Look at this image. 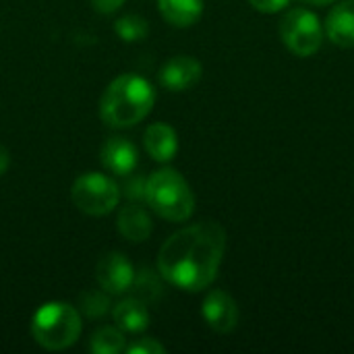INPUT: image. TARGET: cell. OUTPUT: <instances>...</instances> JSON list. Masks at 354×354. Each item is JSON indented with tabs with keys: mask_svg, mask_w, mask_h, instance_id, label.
<instances>
[{
	"mask_svg": "<svg viewBox=\"0 0 354 354\" xmlns=\"http://www.w3.org/2000/svg\"><path fill=\"white\" fill-rule=\"evenodd\" d=\"M201 315L205 324L218 334H230L239 326V305L226 290H209L201 305Z\"/></svg>",
	"mask_w": 354,
	"mask_h": 354,
	"instance_id": "obj_7",
	"label": "cell"
},
{
	"mask_svg": "<svg viewBox=\"0 0 354 354\" xmlns=\"http://www.w3.org/2000/svg\"><path fill=\"white\" fill-rule=\"evenodd\" d=\"M89 348L93 354H118L127 351V338L120 328H102L91 336Z\"/></svg>",
	"mask_w": 354,
	"mask_h": 354,
	"instance_id": "obj_16",
	"label": "cell"
},
{
	"mask_svg": "<svg viewBox=\"0 0 354 354\" xmlns=\"http://www.w3.org/2000/svg\"><path fill=\"white\" fill-rule=\"evenodd\" d=\"M156 104L153 85L141 75H120L100 97V118L112 129H129L141 122Z\"/></svg>",
	"mask_w": 354,
	"mask_h": 354,
	"instance_id": "obj_2",
	"label": "cell"
},
{
	"mask_svg": "<svg viewBox=\"0 0 354 354\" xmlns=\"http://www.w3.org/2000/svg\"><path fill=\"white\" fill-rule=\"evenodd\" d=\"M112 317L116 322V328H120L122 332H131V334H139L149 326L147 303L141 301L139 297H131V299L116 303Z\"/></svg>",
	"mask_w": 354,
	"mask_h": 354,
	"instance_id": "obj_14",
	"label": "cell"
},
{
	"mask_svg": "<svg viewBox=\"0 0 354 354\" xmlns=\"http://www.w3.org/2000/svg\"><path fill=\"white\" fill-rule=\"evenodd\" d=\"M81 330H83L81 313L73 305L60 301L41 305L31 319L33 340L41 348L52 353L71 348L79 340Z\"/></svg>",
	"mask_w": 354,
	"mask_h": 354,
	"instance_id": "obj_4",
	"label": "cell"
},
{
	"mask_svg": "<svg viewBox=\"0 0 354 354\" xmlns=\"http://www.w3.org/2000/svg\"><path fill=\"white\" fill-rule=\"evenodd\" d=\"M127 353L129 354H164L166 348L153 340V338H139L137 342H133L131 346H127Z\"/></svg>",
	"mask_w": 354,
	"mask_h": 354,
	"instance_id": "obj_20",
	"label": "cell"
},
{
	"mask_svg": "<svg viewBox=\"0 0 354 354\" xmlns=\"http://www.w3.org/2000/svg\"><path fill=\"white\" fill-rule=\"evenodd\" d=\"M145 201L168 222H187L195 212L193 189L174 168H160L147 178Z\"/></svg>",
	"mask_w": 354,
	"mask_h": 354,
	"instance_id": "obj_3",
	"label": "cell"
},
{
	"mask_svg": "<svg viewBox=\"0 0 354 354\" xmlns=\"http://www.w3.org/2000/svg\"><path fill=\"white\" fill-rule=\"evenodd\" d=\"M324 25L319 17L303 6L290 8L280 21L282 44L299 58H309L317 54L324 46Z\"/></svg>",
	"mask_w": 354,
	"mask_h": 354,
	"instance_id": "obj_5",
	"label": "cell"
},
{
	"mask_svg": "<svg viewBox=\"0 0 354 354\" xmlns=\"http://www.w3.org/2000/svg\"><path fill=\"white\" fill-rule=\"evenodd\" d=\"M71 197L79 212L87 216H106L116 209L120 187L106 174L87 172L73 183Z\"/></svg>",
	"mask_w": 354,
	"mask_h": 354,
	"instance_id": "obj_6",
	"label": "cell"
},
{
	"mask_svg": "<svg viewBox=\"0 0 354 354\" xmlns=\"http://www.w3.org/2000/svg\"><path fill=\"white\" fill-rule=\"evenodd\" d=\"M143 143L156 162H170L178 151V135L166 122H153L145 129Z\"/></svg>",
	"mask_w": 354,
	"mask_h": 354,
	"instance_id": "obj_12",
	"label": "cell"
},
{
	"mask_svg": "<svg viewBox=\"0 0 354 354\" xmlns=\"http://www.w3.org/2000/svg\"><path fill=\"white\" fill-rule=\"evenodd\" d=\"M91 4H93V8H95L97 12H102V15H112V12H116V10L124 4V0H91Z\"/></svg>",
	"mask_w": 354,
	"mask_h": 354,
	"instance_id": "obj_23",
	"label": "cell"
},
{
	"mask_svg": "<svg viewBox=\"0 0 354 354\" xmlns=\"http://www.w3.org/2000/svg\"><path fill=\"white\" fill-rule=\"evenodd\" d=\"M97 284L108 295H122L133 286L135 280V268L133 263L118 251L106 253L97 261Z\"/></svg>",
	"mask_w": 354,
	"mask_h": 354,
	"instance_id": "obj_8",
	"label": "cell"
},
{
	"mask_svg": "<svg viewBox=\"0 0 354 354\" xmlns=\"http://www.w3.org/2000/svg\"><path fill=\"white\" fill-rule=\"evenodd\" d=\"M133 286L137 288L139 299L145 301V303H151V301L160 299V295H162V284H160V280L156 278V274H151V272H147V270H143L141 276H135Z\"/></svg>",
	"mask_w": 354,
	"mask_h": 354,
	"instance_id": "obj_19",
	"label": "cell"
},
{
	"mask_svg": "<svg viewBox=\"0 0 354 354\" xmlns=\"http://www.w3.org/2000/svg\"><path fill=\"white\" fill-rule=\"evenodd\" d=\"M102 164L106 170L118 174V176H129L139 162V151L133 141L127 137H110L104 141L102 151H100Z\"/></svg>",
	"mask_w": 354,
	"mask_h": 354,
	"instance_id": "obj_10",
	"label": "cell"
},
{
	"mask_svg": "<svg viewBox=\"0 0 354 354\" xmlns=\"http://www.w3.org/2000/svg\"><path fill=\"white\" fill-rule=\"evenodd\" d=\"M145 178L143 176H137L135 180H129L127 187H124V195L129 199H135V201H141L145 199Z\"/></svg>",
	"mask_w": 354,
	"mask_h": 354,
	"instance_id": "obj_22",
	"label": "cell"
},
{
	"mask_svg": "<svg viewBox=\"0 0 354 354\" xmlns=\"http://www.w3.org/2000/svg\"><path fill=\"white\" fill-rule=\"evenodd\" d=\"M303 4H309V6H328V4H334L338 0H301Z\"/></svg>",
	"mask_w": 354,
	"mask_h": 354,
	"instance_id": "obj_25",
	"label": "cell"
},
{
	"mask_svg": "<svg viewBox=\"0 0 354 354\" xmlns=\"http://www.w3.org/2000/svg\"><path fill=\"white\" fill-rule=\"evenodd\" d=\"M8 166H10V153H8V149L0 143V176L8 170Z\"/></svg>",
	"mask_w": 354,
	"mask_h": 354,
	"instance_id": "obj_24",
	"label": "cell"
},
{
	"mask_svg": "<svg viewBox=\"0 0 354 354\" xmlns=\"http://www.w3.org/2000/svg\"><path fill=\"white\" fill-rule=\"evenodd\" d=\"M290 0H249V4L257 10V12H263V15H274V12H280L288 6Z\"/></svg>",
	"mask_w": 354,
	"mask_h": 354,
	"instance_id": "obj_21",
	"label": "cell"
},
{
	"mask_svg": "<svg viewBox=\"0 0 354 354\" xmlns=\"http://www.w3.org/2000/svg\"><path fill=\"white\" fill-rule=\"evenodd\" d=\"M116 226H118V232L127 241H131V243H143V241H147L149 234H151V230H153V224H151L149 214L141 205H137V203H129V205L120 207Z\"/></svg>",
	"mask_w": 354,
	"mask_h": 354,
	"instance_id": "obj_13",
	"label": "cell"
},
{
	"mask_svg": "<svg viewBox=\"0 0 354 354\" xmlns=\"http://www.w3.org/2000/svg\"><path fill=\"white\" fill-rule=\"evenodd\" d=\"M203 66L195 56H174L160 68V83L170 91H187L199 83Z\"/></svg>",
	"mask_w": 354,
	"mask_h": 354,
	"instance_id": "obj_9",
	"label": "cell"
},
{
	"mask_svg": "<svg viewBox=\"0 0 354 354\" xmlns=\"http://www.w3.org/2000/svg\"><path fill=\"white\" fill-rule=\"evenodd\" d=\"M226 253V230L203 220L174 232L158 253L160 276L185 292H199L214 284Z\"/></svg>",
	"mask_w": 354,
	"mask_h": 354,
	"instance_id": "obj_1",
	"label": "cell"
},
{
	"mask_svg": "<svg viewBox=\"0 0 354 354\" xmlns=\"http://www.w3.org/2000/svg\"><path fill=\"white\" fill-rule=\"evenodd\" d=\"M324 31L334 46L354 48V0H342L330 10Z\"/></svg>",
	"mask_w": 354,
	"mask_h": 354,
	"instance_id": "obj_11",
	"label": "cell"
},
{
	"mask_svg": "<svg viewBox=\"0 0 354 354\" xmlns=\"http://www.w3.org/2000/svg\"><path fill=\"white\" fill-rule=\"evenodd\" d=\"M158 8L170 25L191 27L201 19L205 2L203 0H158Z\"/></svg>",
	"mask_w": 354,
	"mask_h": 354,
	"instance_id": "obj_15",
	"label": "cell"
},
{
	"mask_svg": "<svg viewBox=\"0 0 354 354\" xmlns=\"http://www.w3.org/2000/svg\"><path fill=\"white\" fill-rule=\"evenodd\" d=\"M114 31L118 33L122 41L133 44V41H141L147 37L149 25L141 15H124L114 23Z\"/></svg>",
	"mask_w": 354,
	"mask_h": 354,
	"instance_id": "obj_17",
	"label": "cell"
},
{
	"mask_svg": "<svg viewBox=\"0 0 354 354\" xmlns=\"http://www.w3.org/2000/svg\"><path fill=\"white\" fill-rule=\"evenodd\" d=\"M81 313L89 319H97L104 317L110 311V299L106 295L104 288L100 290H87L81 295Z\"/></svg>",
	"mask_w": 354,
	"mask_h": 354,
	"instance_id": "obj_18",
	"label": "cell"
}]
</instances>
